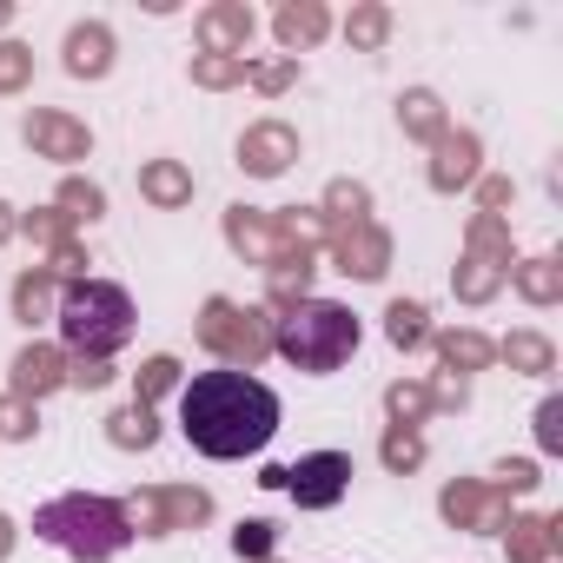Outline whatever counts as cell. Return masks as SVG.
I'll list each match as a JSON object with an SVG mask.
<instances>
[{"label":"cell","mask_w":563,"mask_h":563,"mask_svg":"<svg viewBox=\"0 0 563 563\" xmlns=\"http://www.w3.org/2000/svg\"><path fill=\"white\" fill-rule=\"evenodd\" d=\"M278 484L292 490L299 510H332V504L352 490V457H345V451H312V457H299L292 471H278Z\"/></svg>","instance_id":"5b68a950"},{"label":"cell","mask_w":563,"mask_h":563,"mask_svg":"<svg viewBox=\"0 0 563 563\" xmlns=\"http://www.w3.org/2000/svg\"><path fill=\"white\" fill-rule=\"evenodd\" d=\"M179 431L199 457H219V464L258 457L278 438V391L252 372H232V365L192 372L179 391Z\"/></svg>","instance_id":"6da1fadb"},{"label":"cell","mask_w":563,"mask_h":563,"mask_svg":"<svg viewBox=\"0 0 563 563\" xmlns=\"http://www.w3.org/2000/svg\"><path fill=\"white\" fill-rule=\"evenodd\" d=\"M133 299L126 286H113V278H74V286L60 292V345L80 352V358H113L133 345Z\"/></svg>","instance_id":"3957f363"},{"label":"cell","mask_w":563,"mask_h":563,"mask_svg":"<svg viewBox=\"0 0 563 563\" xmlns=\"http://www.w3.org/2000/svg\"><path fill=\"white\" fill-rule=\"evenodd\" d=\"M272 345H278V358H286V365L325 378V372H339L358 352V319L345 306H332V299H299L286 319L272 325Z\"/></svg>","instance_id":"277c9868"},{"label":"cell","mask_w":563,"mask_h":563,"mask_svg":"<svg viewBox=\"0 0 563 563\" xmlns=\"http://www.w3.org/2000/svg\"><path fill=\"white\" fill-rule=\"evenodd\" d=\"M34 537L67 550L74 563H113L126 543H133V523L113 497H87V490H67L54 504L34 510Z\"/></svg>","instance_id":"7a4b0ae2"}]
</instances>
